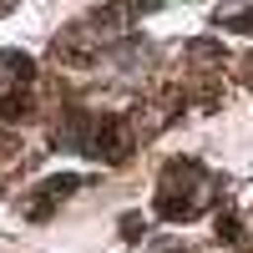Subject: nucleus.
Wrapping results in <instances>:
<instances>
[{
	"mask_svg": "<svg viewBox=\"0 0 253 253\" xmlns=\"http://www.w3.org/2000/svg\"><path fill=\"white\" fill-rule=\"evenodd\" d=\"M0 76L31 81V76H36V61H31V56H20V51H0Z\"/></svg>",
	"mask_w": 253,
	"mask_h": 253,
	"instance_id": "3",
	"label": "nucleus"
},
{
	"mask_svg": "<svg viewBox=\"0 0 253 253\" xmlns=\"http://www.w3.org/2000/svg\"><path fill=\"white\" fill-rule=\"evenodd\" d=\"M76 187H81V177H76V172H61V177H46V182H41V198L61 203V198H71Z\"/></svg>",
	"mask_w": 253,
	"mask_h": 253,
	"instance_id": "4",
	"label": "nucleus"
},
{
	"mask_svg": "<svg viewBox=\"0 0 253 253\" xmlns=\"http://www.w3.org/2000/svg\"><path fill=\"white\" fill-rule=\"evenodd\" d=\"M218 238H223V243H238V238H243V233H238V218H233V213H218Z\"/></svg>",
	"mask_w": 253,
	"mask_h": 253,
	"instance_id": "6",
	"label": "nucleus"
},
{
	"mask_svg": "<svg viewBox=\"0 0 253 253\" xmlns=\"http://www.w3.org/2000/svg\"><path fill=\"white\" fill-rule=\"evenodd\" d=\"M26 117H31V96L10 91L5 101H0V122H26Z\"/></svg>",
	"mask_w": 253,
	"mask_h": 253,
	"instance_id": "5",
	"label": "nucleus"
},
{
	"mask_svg": "<svg viewBox=\"0 0 253 253\" xmlns=\"http://www.w3.org/2000/svg\"><path fill=\"white\" fill-rule=\"evenodd\" d=\"M218 20H223L228 31H248V36H253V10H238V15H218Z\"/></svg>",
	"mask_w": 253,
	"mask_h": 253,
	"instance_id": "7",
	"label": "nucleus"
},
{
	"mask_svg": "<svg viewBox=\"0 0 253 253\" xmlns=\"http://www.w3.org/2000/svg\"><path fill=\"white\" fill-rule=\"evenodd\" d=\"M248 71H253V61H248Z\"/></svg>",
	"mask_w": 253,
	"mask_h": 253,
	"instance_id": "9",
	"label": "nucleus"
},
{
	"mask_svg": "<svg viewBox=\"0 0 253 253\" xmlns=\"http://www.w3.org/2000/svg\"><path fill=\"white\" fill-rule=\"evenodd\" d=\"M167 253H182V248H167Z\"/></svg>",
	"mask_w": 253,
	"mask_h": 253,
	"instance_id": "8",
	"label": "nucleus"
},
{
	"mask_svg": "<svg viewBox=\"0 0 253 253\" xmlns=\"http://www.w3.org/2000/svg\"><path fill=\"white\" fill-rule=\"evenodd\" d=\"M126 152H132L126 117H101V122H96V137H91V157H96V162L122 167V162H126Z\"/></svg>",
	"mask_w": 253,
	"mask_h": 253,
	"instance_id": "1",
	"label": "nucleus"
},
{
	"mask_svg": "<svg viewBox=\"0 0 253 253\" xmlns=\"http://www.w3.org/2000/svg\"><path fill=\"white\" fill-rule=\"evenodd\" d=\"M198 213V203L193 198H177V193H157V218H167V223H187Z\"/></svg>",
	"mask_w": 253,
	"mask_h": 253,
	"instance_id": "2",
	"label": "nucleus"
}]
</instances>
